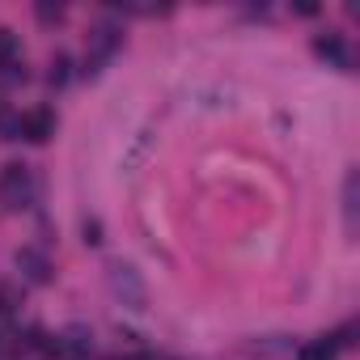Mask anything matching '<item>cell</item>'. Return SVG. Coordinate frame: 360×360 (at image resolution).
<instances>
[{
  "label": "cell",
  "mask_w": 360,
  "mask_h": 360,
  "mask_svg": "<svg viewBox=\"0 0 360 360\" xmlns=\"http://www.w3.org/2000/svg\"><path fill=\"white\" fill-rule=\"evenodd\" d=\"M119 43H123V39H119V30H115V26H106V22H102V26H94V30H89L85 64H94V68H98V64H106V60L119 51Z\"/></svg>",
  "instance_id": "obj_2"
},
{
  "label": "cell",
  "mask_w": 360,
  "mask_h": 360,
  "mask_svg": "<svg viewBox=\"0 0 360 360\" xmlns=\"http://www.w3.org/2000/svg\"><path fill=\"white\" fill-rule=\"evenodd\" d=\"M110 288H115L119 297L127 292V305H131V309L144 305V284L136 280V271H131L127 263H110Z\"/></svg>",
  "instance_id": "obj_4"
},
{
  "label": "cell",
  "mask_w": 360,
  "mask_h": 360,
  "mask_svg": "<svg viewBox=\"0 0 360 360\" xmlns=\"http://www.w3.org/2000/svg\"><path fill=\"white\" fill-rule=\"evenodd\" d=\"M343 212H347V229H356V174H347V187H343Z\"/></svg>",
  "instance_id": "obj_9"
},
{
  "label": "cell",
  "mask_w": 360,
  "mask_h": 360,
  "mask_svg": "<svg viewBox=\"0 0 360 360\" xmlns=\"http://www.w3.org/2000/svg\"><path fill=\"white\" fill-rule=\"evenodd\" d=\"M64 81H68V60L56 56V60H51V85H64Z\"/></svg>",
  "instance_id": "obj_10"
},
{
  "label": "cell",
  "mask_w": 360,
  "mask_h": 360,
  "mask_svg": "<svg viewBox=\"0 0 360 360\" xmlns=\"http://www.w3.org/2000/svg\"><path fill=\"white\" fill-rule=\"evenodd\" d=\"M34 195V178H30V165L22 161H9L0 169V204L5 208H26Z\"/></svg>",
  "instance_id": "obj_1"
},
{
  "label": "cell",
  "mask_w": 360,
  "mask_h": 360,
  "mask_svg": "<svg viewBox=\"0 0 360 360\" xmlns=\"http://www.w3.org/2000/svg\"><path fill=\"white\" fill-rule=\"evenodd\" d=\"M18 136H26V140L43 144L47 136H56V115H51L47 106H34V110H26V115L18 119Z\"/></svg>",
  "instance_id": "obj_3"
},
{
  "label": "cell",
  "mask_w": 360,
  "mask_h": 360,
  "mask_svg": "<svg viewBox=\"0 0 360 360\" xmlns=\"http://www.w3.org/2000/svg\"><path fill=\"white\" fill-rule=\"evenodd\" d=\"M297 360H335V343H330L326 335H322V339H309V343H301Z\"/></svg>",
  "instance_id": "obj_7"
},
{
  "label": "cell",
  "mask_w": 360,
  "mask_h": 360,
  "mask_svg": "<svg viewBox=\"0 0 360 360\" xmlns=\"http://www.w3.org/2000/svg\"><path fill=\"white\" fill-rule=\"evenodd\" d=\"M314 51H318L322 60H330L335 68H352V51H347V43H343L339 34H326V39H318V43H314Z\"/></svg>",
  "instance_id": "obj_6"
},
{
  "label": "cell",
  "mask_w": 360,
  "mask_h": 360,
  "mask_svg": "<svg viewBox=\"0 0 360 360\" xmlns=\"http://www.w3.org/2000/svg\"><path fill=\"white\" fill-rule=\"evenodd\" d=\"M13 64H18V39L13 30L0 26V68H13Z\"/></svg>",
  "instance_id": "obj_8"
},
{
  "label": "cell",
  "mask_w": 360,
  "mask_h": 360,
  "mask_svg": "<svg viewBox=\"0 0 360 360\" xmlns=\"http://www.w3.org/2000/svg\"><path fill=\"white\" fill-rule=\"evenodd\" d=\"M18 271H22L30 284H47V280H51V263H47L39 250H18Z\"/></svg>",
  "instance_id": "obj_5"
}]
</instances>
